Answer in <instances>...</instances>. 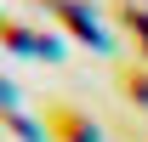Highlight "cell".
<instances>
[{
    "label": "cell",
    "instance_id": "5b68a950",
    "mask_svg": "<svg viewBox=\"0 0 148 142\" xmlns=\"http://www.w3.org/2000/svg\"><path fill=\"white\" fill-rule=\"evenodd\" d=\"M0 23H6V17H0Z\"/></svg>",
    "mask_w": 148,
    "mask_h": 142
},
{
    "label": "cell",
    "instance_id": "277c9868",
    "mask_svg": "<svg viewBox=\"0 0 148 142\" xmlns=\"http://www.w3.org/2000/svg\"><path fill=\"white\" fill-rule=\"evenodd\" d=\"M0 97H6V85H0Z\"/></svg>",
    "mask_w": 148,
    "mask_h": 142
},
{
    "label": "cell",
    "instance_id": "3957f363",
    "mask_svg": "<svg viewBox=\"0 0 148 142\" xmlns=\"http://www.w3.org/2000/svg\"><path fill=\"white\" fill-rule=\"evenodd\" d=\"M114 80H120V91H125V97H137V102L148 108V68H143V63H125Z\"/></svg>",
    "mask_w": 148,
    "mask_h": 142
},
{
    "label": "cell",
    "instance_id": "7a4b0ae2",
    "mask_svg": "<svg viewBox=\"0 0 148 142\" xmlns=\"http://www.w3.org/2000/svg\"><path fill=\"white\" fill-rule=\"evenodd\" d=\"M120 23H125V34L137 40V51L148 57V12H143V6H131V0H120Z\"/></svg>",
    "mask_w": 148,
    "mask_h": 142
},
{
    "label": "cell",
    "instance_id": "6da1fadb",
    "mask_svg": "<svg viewBox=\"0 0 148 142\" xmlns=\"http://www.w3.org/2000/svg\"><path fill=\"white\" fill-rule=\"evenodd\" d=\"M46 119H51V131H57L63 142H97V131H86V119H80L74 108H51Z\"/></svg>",
    "mask_w": 148,
    "mask_h": 142
}]
</instances>
